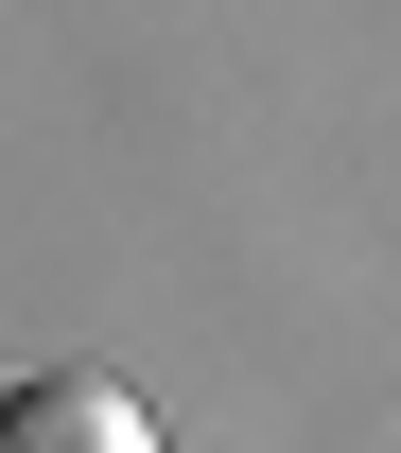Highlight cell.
<instances>
[{"label":"cell","mask_w":401,"mask_h":453,"mask_svg":"<svg viewBox=\"0 0 401 453\" xmlns=\"http://www.w3.org/2000/svg\"><path fill=\"white\" fill-rule=\"evenodd\" d=\"M0 453H158V418H140V384H105V366H35V384L0 401Z\"/></svg>","instance_id":"cell-1"}]
</instances>
